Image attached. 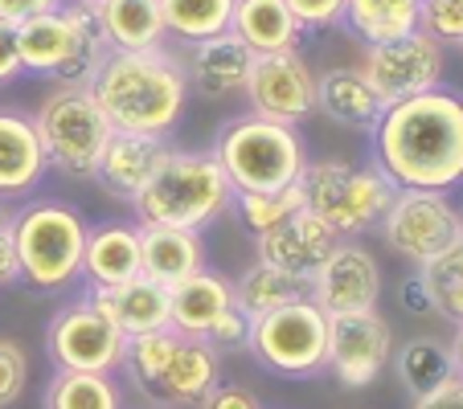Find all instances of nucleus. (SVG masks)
<instances>
[{
  "instance_id": "1",
  "label": "nucleus",
  "mask_w": 463,
  "mask_h": 409,
  "mask_svg": "<svg viewBox=\"0 0 463 409\" xmlns=\"http://www.w3.org/2000/svg\"><path fill=\"white\" fill-rule=\"evenodd\" d=\"M373 164L398 189L451 192L463 184V90L439 87L385 103L369 127Z\"/></svg>"
},
{
  "instance_id": "2",
  "label": "nucleus",
  "mask_w": 463,
  "mask_h": 409,
  "mask_svg": "<svg viewBox=\"0 0 463 409\" xmlns=\"http://www.w3.org/2000/svg\"><path fill=\"white\" fill-rule=\"evenodd\" d=\"M90 95L115 131L168 135L189 111L193 87L181 53L156 45V50H111L90 82Z\"/></svg>"
},
{
  "instance_id": "3",
  "label": "nucleus",
  "mask_w": 463,
  "mask_h": 409,
  "mask_svg": "<svg viewBox=\"0 0 463 409\" xmlns=\"http://www.w3.org/2000/svg\"><path fill=\"white\" fill-rule=\"evenodd\" d=\"M13 29H17L21 70L37 74V79L90 87L99 66L111 53V42H107V29L99 21L95 5H82V0H66L61 9L37 13V17L21 21Z\"/></svg>"
},
{
  "instance_id": "4",
  "label": "nucleus",
  "mask_w": 463,
  "mask_h": 409,
  "mask_svg": "<svg viewBox=\"0 0 463 409\" xmlns=\"http://www.w3.org/2000/svg\"><path fill=\"white\" fill-rule=\"evenodd\" d=\"M131 385L160 409L197 405L222 381V352L202 336H184L176 328H160L148 336H131L123 352Z\"/></svg>"
},
{
  "instance_id": "5",
  "label": "nucleus",
  "mask_w": 463,
  "mask_h": 409,
  "mask_svg": "<svg viewBox=\"0 0 463 409\" xmlns=\"http://www.w3.org/2000/svg\"><path fill=\"white\" fill-rule=\"evenodd\" d=\"M234 205V184L213 160V152L173 148L148 189L131 200L140 226H176V229H210Z\"/></svg>"
},
{
  "instance_id": "6",
  "label": "nucleus",
  "mask_w": 463,
  "mask_h": 409,
  "mask_svg": "<svg viewBox=\"0 0 463 409\" xmlns=\"http://www.w3.org/2000/svg\"><path fill=\"white\" fill-rule=\"evenodd\" d=\"M13 246H17L21 283L33 291H66L82 279V250H87V218L66 200H25L13 209L9 221Z\"/></svg>"
},
{
  "instance_id": "7",
  "label": "nucleus",
  "mask_w": 463,
  "mask_h": 409,
  "mask_svg": "<svg viewBox=\"0 0 463 409\" xmlns=\"http://www.w3.org/2000/svg\"><path fill=\"white\" fill-rule=\"evenodd\" d=\"M213 160L230 176L234 192H279L299 184L307 168L304 140L291 123H275L262 115H238L213 140Z\"/></svg>"
},
{
  "instance_id": "8",
  "label": "nucleus",
  "mask_w": 463,
  "mask_h": 409,
  "mask_svg": "<svg viewBox=\"0 0 463 409\" xmlns=\"http://www.w3.org/2000/svg\"><path fill=\"white\" fill-rule=\"evenodd\" d=\"M299 197H304V209L328 221L341 237H361L385 218V209L398 197V184L373 160L369 164L307 160L304 176H299Z\"/></svg>"
},
{
  "instance_id": "9",
  "label": "nucleus",
  "mask_w": 463,
  "mask_h": 409,
  "mask_svg": "<svg viewBox=\"0 0 463 409\" xmlns=\"http://www.w3.org/2000/svg\"><path fill=\"white\" fill-rule=\"evenodd\" d=\"M37 135L45 144V160L53 172L90 181L99 172V160L111 140V123H107L103 107L95 103L90 87H74V82H58L42 107L33 111Z\"/></svg>"
},
{
  "instance_id": "10",
  "label": "nucleus",
  "mask_w": 463,
  "mask_h": 409,
  "mask_svg": "<svg viewBox=\"0 0 463 409\" xmlns=\"http://www.w3.org/2000/svg\"><path fill=\"white\" fill-rule=\"evenodd\" d=\"M246 349L262 368L279 376H316L324 373V352H328V315L307 295L291 299L250 320Z\"/></svg>"
},
{
  "instance_id": "11",
  "label": "nucleus",
  "mask_w": 463,
  "mask_h": 409,
  "mask_svg": "<svg viewBox=\"0 0 463 409\" xmlns=\"http://www.w3.org/2000/svg\"><path fill=\"white\" fill-rule=\"evenodd\" d=\"M382 237L393 254H402L406 262L422 266L435 254H443L451 242L463 237V213L451 200V192L435 189H398L393 205L385 218L377 221Z\"/></svg>"
},
{
  "instance_id": "12",
  "label": "nucleus",
  "mask_w": 463,
  "mask_h": 409,
  "mask_svg": "<svg viewBox=\"0 0 463 409\" xmlns=\"http://www.w3.org/2000/svg\"><path fill=\"white\" fill-rule=\"evenodd\" d=\"M45 352L53 368H66V373H115L123 368L128 336L82 295L53 311L45 328Z\"/></svg>"
},
{
  "instance_id": "13",
  "label": "nucleus",
  "mask_w": 463,
  "mask_h": 409,
  "mask_svg": "<svg viewBox=\"0 0 463 409\" xmlns=\"http://www.w3.org/2000/svg\"><path fill=\"white\" fill-rule=\"evenodd\" d=\"M393 360V328L377 307L369 311L328 315V352L324 368L345 385V389H365L385 373Z\"/></svg>"
},
{
  "instance_id": "14",
  "label": "nucleus",
  "mask_w": 463,
  "mask_h": 409,
  "mask_svg": "<svg viewBox=\"0 0 463 409\" xmlns=\"http://www.w3.org/2000/svg\"><path fill=\"white\" fill-rule=\"evenodd\" d=\"M447 45H439L430 33L414 29V33L398 37V42L365 45L361 58V74L369 87L382 95V103H398V98L422 95V90L439 87L447 70Z\"/></svg>"
},
{
  "instance_id": "15",
  "label": "nucleus",
  "mask_w": 463,
  "mask_h": 409,
  "mask_svg": "<svg viewBox=\"0 0 463 409\" xmlns=\"http://www.w3.org/2000/svg\"><path fill=\"white\" fill-rule=\"evenodd\" d=\"M242 95L250 115L299 127L316 111V70L307 66L299 45L279 53H254V66Z\"/></svg>"
},
{
  "instance_id": "16",
  "label": "nucleus",
  "mask_w": 463,
  "mask_h": 409,
  "mask_svg": "<svg viewBox=\"0 0 463 409\" xmlns=\"http://www.w3.org/2000/svg\"><path fill=\"white\" fill-rule=\"evenodd\" d=\"M307 299L320 307L324 315H345V311H369L382 299V266H377L373 250H365L353 237H341L336 250L320 262L312 279H307Z\"/></svg>"
},
{
  "instance_id": "17",
  "label": "nucleus",
  "mask_w": 463,
  "mask_h": 409,
  "mask_svg": "<svg viewBox=\"0 0 463 409\" xmlns=\"http://www.w3.org/2000/svg\"><path fill=\"white\" fill-rule=\"evenodd\" d=\"M45 172H50V160H45L33 111L0 107V200L5 205L29 200L45 181Z\"/></svg>"
},
{
  "instance_id": "18",
  "label": "nucleus",
  "mask_w": 463,
  "mask_h": 409,
  "mask_svg": "<svg viewBox=\"0 0 463 409\" xmlns=\"http://www.w3.org/2000/svg\"><path fill=\"white\" fill-rule=\"evenodd\" d=\"M336 242H341V234L328 221H320L312 209H296L288 221L254 237V250L262 262H271L288 274H299V279H312L320 262L336 250Z\"/></svg>"
},
{
  "instance_id": "19",
  "label": "nucleus",
  "mask_w": 463,
  "mask_h": 409,
  "mask_svg": "<svg viewBox=\"0 0 463 409\" xmlns=\"http://www.w3.org/2000/svg\"><path fill=\"white\" fill-rule=\"evenodd\" d=\"M173 156V144L168 135H144V131H111L107 140V152L99 160L95 181L103 184L111 197L119 200H136L148 181L165 168V160Z\"/></svg>"
},
{
  "instance_id": "20",
  "label": "nucleus",
  "mask_w": 463,
  "mask_h": 409,
  "mask_svg": "<svg viewBox=\"0 0 463 409\" xmlns=\"http://www.w3.org/2000/svg\"><path fill=\"white\" fill-rule=\"evenodd\" d=\"M254 66V50L238 33H218L205 42H193L184 53V70H189V87L210 103H226V98L242 95L246 79Z\"/></svg>"
},
{
  "instance_id": "21",
  "label": "nucleus",
  "mask_w": 463,
  "mask_h": 409,
  "mask_svg": "<svg viewBox=\"0 0 463 409\" xmlns=\"http://www.w3.org/2000/svg\"><path fill=\"white\" fill-rule=\"evenodd\" d=\"M230 307H234V283L218 270L202 266L168 287V328L205 339Z\"/></svg>"
},
{
  "instance_id": "22",
  "label": "nucleus",
  "mask_w": 463,
  "mask_h": 409,
  "mask_svg": "<svg viewBox=\"0 0 463 409\" xmlns=\"http://www.w3.org/2000/svg\"><path fill=\"white\" fill-rule=\"evenodd\" d=\"M87 299L128 339L168 328V287L152 283L148 274H136V279L119 283V287H90Z\"/></svg>"
},
{
  "instance_id": "23",
  "label": "nucleus",
  "mask_w": 463,
  "mask_h": 409,
  "mask_svg": "<svg viewBox=\"0 0 463 409\" xmlns=\"http://www.w3.org/2000/svg\"><path fill=\"white\" fill-rule=\"evenodd\" d=\"M140 274V226L107 221L87 234L82 250V279L90 287H119Z\"/></svg>"
},
{
  "instance_id": "24",
  "label": "nucleus",
  "mask_w": 463,
  "mask_h": 409,
  "mask_svg": "<svg viewBox=\"0 0 463 409\" xmlns=\"http://www.w3.org/2000/svg\"><path fill=\"white\" fill-rule=\"evenodd\" d=\"M205 266V242L197 229L140 226V274L160 287H173L184 274Z\"/></svg>"
},
{
  "instance_id": "25",
  "label": "nucleus",
  "mask_w": 463,
  "mask_h": 409,
  "mask_svg": "<svg viewBox=\"0 0 463 409\" xmlns=\"http://www.w3.org/2000/svg\"><path fill=\"white\" fill-rule=\"evenodd\" d=\"M382 95L369 87L361 66H336V70L316 74V111L328 115L341 127H373L382 115Z\"/></svg>"
},
{
  "instance_id": "26",
  "label": "nucleus",
  "mask_w": 463,
  "mask_h": 409,
  "mask_svg": "<svg viewBox=\"0 0 463 409\" xmlns=\"http://www.w3.org/2000/svg\"><path fill=\"white\" fill-rule=\"evenodd\" d=\"M230 33H238L254 53H279L299 45V21L291 17L288 0H234Z\"/></svg>"
},
{
  "instance_id": "27",
  "label": "nucleus",
  "mask_w": 463,
  "mask_h": 409,
  "mask_svg": "<svg viewBox=\"0 0 463 409\" xmlns=\"http://www.w3.org/2000/svg\"><path fill=\"white\" fill-rule=\"evenodd\" d=\"M95 13L107 29L111 50H156V45H168L160 0H99Z\"/></svg>"
},
{
  "instance_id": "28",
  "label": "nucleus",
  "mask_w": 463,
  "mask_h": 409,
  "mask_svg": "<svg viewBox=\"0 0 463 409\" xmlns=\"http://www.w3.org/2000/svg\"><path fill=\"white\" fill-rule=\"evenodd\" d=\"M304 295H307V279L288 274V270L271 266V262H262V258H254L234 279V307L246 320H259V315L275 311V307L291 303V299H304Z\"/></svg>"
},
{
  "instance_id": "29",
  "label": "nucleus",
  "mask_w": 463,
  "mask_h": 409,
  "mask_svg": "<svg viewBox=\"0 0 463 409\" xmlns=\"http://www.w3.org/2000/svg\"><path fill=\"white\" fill-rule=\"evenodd\" d=\"M419 17H422L419 0H345V25L365 45L398 42V37L414 33Z\"/></svg>"
},
{
  "instance_id": "30",
  "label": "nucleus",
  "mask_w": 463,
  "mask_h": 409,
  "mask_svg": "<svg viewBox=\"0 0 463 409\" xmlns=\"http://www.w3.org/2000/svg\"><path fill=\"white\" fill-rule=\"evenodd\" d=\"M393 373H398V381L406 385V393H411L414 401L427 397L447 376H455L451 344H443V339H435V336L406 339L402 349H398V357H393Z\"/></svg>"
},
{
  "instance_id": "31",
  "label": "nucleus",
  "mask_w": 463,
  "mask_h": 409,
  "mask_svg": "<svg viewBox=\"0 0 463 409\" xmlns=\"http://www.w3.org/2000/svg\"><path fill=\"white\" fill-rule=\"evenodd\" d=\"M165 29L176 45H193L205 37L230 33L234 21V0H160Z\"/></svg>"
},
{
  "instance_id": "32",
  "label": "nucleus",
  "mask_w": 463,
  "mask_h": 409,
  "mask_svg": "<svg viewBox=\"0 0 463 409\" xmlns=\"http://www.w3.org/2000/svg\"><path fill=\"white\" fill-rule=\"evenodd\" d=\"M42 409H123V393L111 373H66L58 368L45 385Z\"/></svg>"
},
{
  "instance_id": "33",
  "label": "nucleus",
  "mask_w": 463,
  "mask_h": 409,
  "mask_svg": "<svg viewBox=\"0 0 463 409\" xmlns=\"http://www.w3.org/2000/svg\"><path fill=\"white\" fill-rule=\"evenodd\" d=\"M419 279L427 287L435 315H443V320H451L459 328L463 323V237L447 246L443 254H435L430 262H422Z\"/></svg>"
},
{
  "instance_id": "34",
  "label": "nucleus",
  "mask_w": 463,
  "mask_h": 409,
  "mask_svg": "<svg viewBox=\"0 0 463 409\" xmlns=\"http://www.w3.org/2000/svg\"><path fill=\"white\" fill-rule=\"evenodd\" d=\"M234 218L242 221V229L250 237H262L267 229H275L279 221H288L296 209H304V197H299V184L279 192H234Z\"/></svg>"
},
{
  "instance_id": "35",
  "label": "nucleus",
  "mask_w": 463,
  "mask_h": 409,
  "mask_svg": "<svg viewBox=\"0 0 463 409\" xmlns=\"http://www.w3.org/2000/svg\"><path fill=\"white\" fill-rule=\"evenodd\" d=\"M25 385H29V352L17 339L0 336V409L17 405Z\"/></svg>"
},
{
  "instance_id": "36",
  "label": "nucleus",
  "mask_w": 463,
  "mask_h": 409,
  "mask_svg": "<svg viewBox=\"0 0 463 409\" xmlns=\"http://www.w3.org/2000/svg\"><path fill=\"white\" fill-rule=\"evenodd\" d=\"M419 29L435 37L439 45H455L463 37V0H427Z\"/></svg>"
},
{
  "instance_id": "37",
  "label": "nucleus",
  "mask_w": 463,
  "mask_h": 409,
  "mask_svg": "<svg viewBox=\"0 0 463 409\" xmlns=\"http://www.w3.org/2000/svg\"><path fill=\"white\" fill-rule=\"evenodd\" d=\"M288 9L299 29H328L345 21V0H288Z\"/></svg>"
},
{
  "instance_id": "38",
  "label": "nucleus",
  "mask_w": 463,
  "mask_h": 409,
  "mask_svg": "<svg viewBox=\"0 0 463 409\" xmlns=\"http://www.w3.org/2000/svg\"><path fill=\"white\" fill-rule=\"evenodd\" d=\"M197 409H262V401H259V393L246 389V385L218 381L202 401H197Z\"/></svg>"
},
{
  "instance_id": "39",
  "label": "nucleus",
  "mask_w": 463,
  "mask_h": 409,
  "mask_svg": "<svg viewBox=\"0 0 463 409\" xmlns=\"http://www.w3.org/2000/svg\"><path fill=\"white\" fill-rule=\"evenodd\" d=\"M218 352H230V349H246V339H250V320H246L238 307H230L226 315H222L218 323L210 328V336H205Z\"/></svg>"
},
{
  "instance_id": "40",
  "label": "nucleus",
  "mask_w": 463,
  "mask_h": 409,
  "mask_svg": "<svg viewBox=\"0 0 463 409\" xmlns=\"http://www.w3.org/2000/svg\"><path fill=\"white\" fill-rule=\"evenodd\" d=\"M21 53H17V29L9 21H0V87L21 79Z\"/></svg>"
},
{
  "instance_id": "41",
  "label": "nucleus",
  "mask_w": 463,
  "mask_h": 409,
  "mask_svg": "<svg viewBox=\"0 0 463 409\" xmlns=\"http://www.w3.org/2000/svg\"><path fill=\"white\" fill-rule=\"evenodd\" d=\"M414 409H463V376H447L439 389H430L427 397L414 401Z\"/></svg>"
},
{
  "instance_id": "42",
  "label": "nucleus",
  "mask_w": 463,
  "mask_h": 409,
  "mask_svg": "<svg viewBox=\"0 0 463 409\" xmlns=\"http://www.w3.org/2000/svg\"><path fill=\"white\" fill-rule=\"evenodd\" d=\"M66 0H0V21L9 25H21V21L37 17V13H50V9H61Z\"/></svg>"
},
{
  "instance_id": "43",
  "label": "nucleus",
  "mask_w": 463,
  "mask_h": 409,
  "mask_svg": "<svg viewBox=\"0 0 463 409\" xmlns=\"http://www.w3.org/2000/svg\"><path fill=\"white\" fill-rule=\"evenodd\" d=\"M398 299H402V307L411 315H430L435 307H430V295H427V287H422V279L419 274H411V279L398 287Z\"/></svg>"
},
{
  "instance_id": "44",
  "label": "nucleus",
  "mask_w": 463,
  "mask_h": 409,
  "mask_svg": "<svg viewBox=\"0 0 463 409\" xmlns=\"http://www.w3.org/2000/svg\"><path fill=\"white\" fill-rule=\"evenodd\" d=\"M21 283V266H17V246H13L9 226L0 229V287H13Z\"/></svg>"
},
{
  "instance_id": "45",
  "label": "nucleus",
  "mask_w": 463,
  "mask_h": 409,
  "mask_svg": "<svg viewBox=\"0 0 463 409\" xmlns=\"http://www.w3.org/2000/svg\"><path fill=\"white\" fill-rule=\"evenodd\" d=\"M451 357H455V373L463 376V323H459V331H455V339H451Z\"/></svg>"
},
{
  "instance_id": "46",
  "label": "nucleus",
  "mask_w": 463,
  "mask_h": 409,
  "mask_svg": "<svg viewBox=\"0 0 463 409\" xmlns=\"http://www.w3.org/2000/svg\"><path fill=\"white\" fill-rule=\"evenodd\" d=\"M9 221H13V205H5V200H0V229L9 226Z\"/></svg>"
},
{
  "instance_id": "47",
  "label": "nucleus",
  "mask_w": 463,
  "mask_h": 409,
  "mask_svg": "<svg viewBox=\"0 0 463 409\" xmlns=\"http://www.w3.org/2000/svg\"><path fill=\"white\" fill-rule=\"evenodd\" d=\"M455 50H459V53H463V37H459V42H455Z\"/></svg>"
},
{
  "instance_id": "48",
  "label": "nucleus",
  "mask_w": 463,
  "mask_h": 409,
  "mask_svg": "<svg viewBox=\"0 0 463 409\" xmlns=\"http://www.w3.org/2000/svg\"><path fill=\"white\" fill-rule=\"evenodd\" d=\"M82 5H99V0H82Z\"/></svg>"
},
{
  "instance_id": "49",
  "label": "nucleus",
  "mask_w": 463,
  "mask_h": 409,
  "mask_svg": "<svg viewBox=\"0 0 463 409\" xmlns=\"http://www.w3.org/2000/svg\"><path fill=\"white\" fill-rule=\"evenodd\" d=\"M419 5H427V0H419Z\"/></svg>"
},
{
  "instance_id": "50",
  "label": "nucleus",
  "mask_w": 463,
  "mask_h": 409,
  "mask_svg": "<svg viewBox=\"0 0 463 409\" xmlns=\"http://www.w3.org/2000/svg\"><path fill=\"white\" fill-rule=\"evenodd\" d=\"M152 409H160V405H152Z\"/></svg>"
},
{
  "instance_id": "51",
  "label": "nucleus",
  "mask_w": 463,
  "mask_h": 409,
  "mask_svg": "<svg viewBox=\"0 0 463 409\" xmlns=\"http://www.w3.org/2000/svg\"><path fill=\"white\" fill-rule=\"evenodd\" d=\"M459 213H463V209H459Z\"/></svg>"
}]
</instances>
